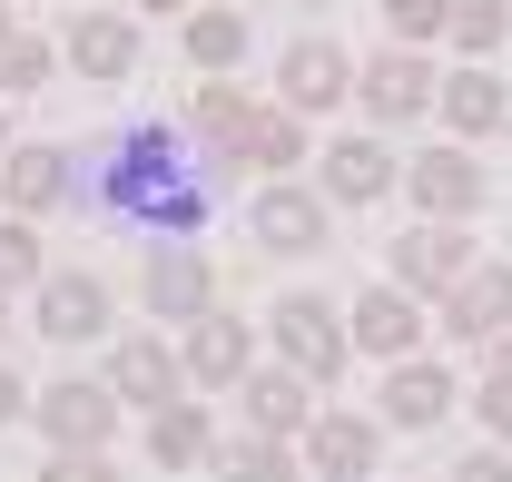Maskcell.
I'll list each match as a JSON object with an SVG mask.
<instances>
[{
    "mask_svg": "<svg viewBox=\"0 0 512 482\" xmlns=\"http://www.w3.org/2000/svg\"><path fill=\"white\" fill-rule=\"evenodd\" d=\"M109 207L138 217V227H168V237H188L197 217H207V178L178 168V148L158 138V128H138L119 148V168H109Z\"/></svg>",
    "mask_w": 512,
    "mask_h": 482,
    "instance_id": "6da1fadb",
    "label": "cell"
},
{
    "mask_svg": "<svg viewBox=\"0 0 512 482\" xmlns=\"http://www.w3.org/2000/svg\"><path fill=\"white\" fill-rule=\"evenodd\" d=\"M266 325H276V364H286V374H306V384H335V374H345V355H355L345 305H325V296H286Z\"/></svg>",
    "mask_w": 512,
    "mask_h": 482,
    "instance_id": "7a4b0ae2",
    "label": "cell"
},
{
    "mask_svg": "<svg viewBox=\"0 0 512 482\" xmlns=\"http://www.w3.org/2000/svg\"><path fill=\"white\" fill-rule=\"evenodd\" d=\"M138 305H148L158 325L217 315V266H207V246H158V256L138 266Z\"/></svg>",
    "mask_w": 512,
    "mask_h": 482,
    "instance_id": "3957f363",
    "label": "cell"
},
{
    "mask_svg": "<svg viewBox=\"0 0 512 482\" xmlns=\"http://www.w3.org/2000/svg\"><path fill=\"white\" fill-rule=\"evenodd\" d=\"M30 423L50 433V453H109L119 394L109 384H50V394H30Z\"/></svg>",
    "mask_w": 512,
    "mask_h": 482,
    "instance_id": "277c9868",
    "label": "cell"
},
{
    "mask_svg": "<svg viewBox=\"0 0 512 482\" xmlns=\"http://www.w3.org/2000/svg\"><path fill=\"white\" fill-rule=\"evenodd\" d=\"M325 187H296V178H276V187H256V207H247V227L266 256H325Z\"/></svg>",
    "mask_w": 512,
    "mask_h": 482,
    "instance_id": "5b68a950",
    "label": "cell"
},
{
    "mask_svg": "<svg viewBox=\"0 0 512 482\" xmlns=\"http://www.w3.org/2000/svg\"><path fill=\"white\" fill-rule=\"evenodd\" d=\"M355 99H365L375 128H404V119H424V109L444 99V79L414 60V50H375V60L355 69Z\"/></svg>",
    "mask_w": 512,
    "mask_h": 482,
    "instance_id": "8992f818",
    "label": "cell"
},
{
    "mask_svg": "<svg viewBox=\"0 0 512 482\" xmlns=\"http://www.w3.org/2000/svg\"><path fill=\"white\" fill-rule=\"evenodd\" d=\"M345 335H355V355H375V364H414L424 355V315H414V296H404L394 276L345 305Z\"/></svg>",
    "mask_w": 512,
    "mask_h": 482,
    "instance_id": "52a82bcc",
    "label": "cell"
},
{
    "mask_svg": "<svg viewBox=\"0 0 512 482\" xmlns=\"http://www.w3.org/2000/svg\"><path fill=\"white\" fill-rule=\"evenodd\" d=\"M463 276H473V246H463V227L424 217V227H404V237H394V286H404V296H453Z\"/></svg>",
    "mask_w": 512,
    "mask_h": 482,
    "instance_id": "ba28073f",
    "label": "cell"
},
{
    "mask_svg": "<svg viewBox=\"0 0 512 482\" xmlns=\"http://www.w3.org/2000/svg\"><path fill=\"white\" fill-rule=\"evenodd\" d=\"M276 89H286V109L296 119H316V109H335V99H355V60L335 50V40H286V60H276Z\"/></svg>",
    "mask_w": 512,
    "mask_h": 482,
    "instance_id": "9c48e42d",
    "label": "cell"
},
{
    "mask_svg": "<svg viewBox=\"0 0 512 482\" xmlns=\"http://www.w3.org/2000/svg\"><path fill=\"white\" fill-rule=\"evenodd\" d=\"M404 197H414L424 217H473V207H483V168H473V148L444 138V148L404 158Z\"/></svg>",
    "mask_w": 512,
    "mask_h": 482,
    "instance_id": "30bf717a",
    "label": "cell"
},
{
    "mask_svg": "<svg viewBox=\"0 0 512 482\" xmlns=\"http://www.w3.org/2000/svg\"><path fill=\"white\" fill-rule=\"evenodd\" d=\"M316 168H325V207H375V197L404 187V158H394L384 138H335Z\"/></svg>",
    "mask_w": 512,
    "mask_h": 482,
    "instance_id": "8fae6325",
    "label": "cell"
},
{
    "mask_svg": "<svg viewBox=\"0 0 512 482\" xmlns=\"http://www.w3.org/2000/svg\"><path fill=\"white\" fill-rule=\"evenodd\" d=\"M40 335H50V345L109 335V286H99L89 266H50V276H40Z\"/></svg>",
    "mask_w": 512,
    "mask_h": 482,
    "instance_id": "7c38bea8",
    "label": "cell"
},
{
    "mask_svg": "<svg viewBox=\"0 0 512 482\" xmlns=\"http://www.w3.org/2000/svg\"><path fill=\"white\" fill-rule=\"evenodd\" d=\"M178 384H188V364L168 355L158 335H119V345H109V394H119V404L168 414V404H178Z\"/></svg>",
    "mask_w": 512,
    "mask_h": 482,
    "instance_id": "4fadbf2b",
    "label": "cell"
},
{
    "mask_svg": "<svg viewBox=\"0 0 512 482\" xmlns=\"http://www.w3.org/2000/svg\"><path fill=\"white\" fill-rule=\"evenodd\" d=\"M69 69L79 79H128L138 69V10H79L69 20Z\"/></svg>",
    "mask_w": 512,
    "mask_h": 482,
    "instance_id": "5bb4252c",
    "label": "cell"
},
{
    "mask_svg": "<svg viewBox=\"0 0 512 482\" xmlns=\"http://www.w3.org/2000/svg\"><path fill=\"white\" fill-rule=\"evenodd\" d=\"M178 364H188V384H247L256 374V335L237 325V315H197Z\"/></svg>",
    "mask_w": 512,
    "mask_h": 482,
    "instance_id": "9a60e30c",
    "label": "cell"
},
{
    "mask_svg": "<svg viewBox=\"0 0 512 482\" xmlns=\"http://www.w3.org/2000/svg\"><path fill=\"white\" fill-rule=\"evenodd\" d=\"M375 443H384L375 414H316L306 423V463H316L325 482H365L375 473Z\"/></svg>",
    "mask_w": 512,
    "mask_h": 482,
    "instance_id": "2e32d148",
    "label": "cell"
},
{
    "mask_svg": "<svg viewBox=\"0 0 512 482\" xmlns=\"http://www.w3.org/2000/svg\"><path fill=\"white\" fill-rule=\"evenodd\" d=\"M453 414V374L444 364H394V374H384V423H394V433H434V423Z\"/></svg>",
    "mask_w": 512,
    "mask_h": 482,
    "instance_id": "e0dca14e",
    "label": "cell"
},
{
    "mask_svg": "<svg viewBox=\"0 0 512 482\" xmlns=\"http://www.w3.org/2000/svg\"><path fill=\"white\" fill-rule=\"evenodd\" d=\"M444 325L463 335V345H493V335L512 325V266H473V276L444 296Z\"/></svg>",
    "mask_w": 512,
    "mask_h": 482,
    "instance_id": "ac0fdd59",
    "label": "cell"
},
{
    "mask_svg": "<svg viewBox=\"0 0 512 482\" xmlns=\"http://www.w3.org/2000/svg\"><path fill=\"white\" fill-rule=\"evenodd\" d=\"M237 394H247V423L266 433V443H286V433H306V423H316V414H306V394H316V384H306V374H286V364H256Z\"/></svg>",
    "mask_w": 512,
    "mask_h": 482,
    "instance_id": "d6986e66",
    "label": "cell"
},
{
    "mask_svg": "<svg viewBox=\"0 0 512 482\" xmlns=\"http://www.w3.org/2000/svg\"><path fill=\"white\" fill-rule=\"evenodd\" d=\"M0 197H10V217H50L69 197V158L60 148H10L0 158Z\"/></svg>",
    "mask_w": 512,
    "mask_h": 482,
    "instance_id": "ffe728a7",
    "label": "cell"
},
{
    "mask_svg": "<svg viewBox=\"0 0 512 482\" xmlns=\"http://www.w3.org/2000/svg\"><path fill=\"white\" fill-rule=\"evenodd\" d=\"M434 109H444V128H453V138H483V128H512V89L493 79V69H453Z\"/></svg>",
    "mask_w": 512,
    "mask_h": 482,
    "instance_id": "44dd1931",
    "label": "cell"
},
{
    "mask_svg": "<svg viewBox=\"0 0 512 482\" xmlns=\"http://www.w3.org/2000/svg\"><path fill=\"white\" fill-rule=\"evenodd\" d=\"M188 128H197V138H207V148H217V168H237V148H247L256 109H247V99H237V89H227V79H207V89H197V99H188Z\"/></svg>",
    "mask_w": 512,
    "mask_h": 482,
    "instance_id": "7402d4cb",
    "label": "cell"
},
{
    "mask_svg": "<svg viewBox=\"0 0 512 482\" xmlns=\"http://www.w3.org/2000/svg\"><path fill=\"white\" fill-rule=\"evenodd\" d=\"M148 453H158L168 473L207 463V453H217V414H207V404H168V414H148Z\"/></svg>",
    "mask_w": 512,
    "mask_h": 482,
    "instance_id": "603a6c76",
    "label": "cell"
},
{
    "mask_svg": "<svg viewBox=\"0 0 512 482\" xmlns=\"http://www.w3.org/2000/svg\"><path fill=\"white\" fill-rule=\"evenodd\" d=\"M207 482H296V463H286V443H266V433H217Z\"/></svg>",
    "mask_w": 512,
    "mask_h": 482,
    "instance_id": "cb8c5ba5",
    "label": "cell"
},
{
    "mask_svg": "<svg viewBox=\"0 0 512 482\" xmlns=\"http://www.w3.org/2000/svg\"><path fill=\"white\" fill-rule=\"evenodd\" d=\"M237 168H306V119L276 99V109H256V128H247V148H237Z\"/></svg>",
    "mask_w": 512,
    "mask_h": 482,
    "instance_id": "d4e9b609",
    "label": "cell"
},
{
    "mask_svg": "<svg viewBox=\"0 0 512 482\" xmlns=\"http://www.w3.org/2000/svg\"><path fill=\"white\" fill-rule=\"evenodd\" d=\"M188 60L207 79H227V69L247 60V10H188Z\"/></svg>",
    "mask_w": 512,
    "mask_h": 482,
    "instance_id": "484cf974",
    "label": "cell"
},
{
    "mask_svg": "<svg viewBox=\"0 0 512 482\" xmlns=\"http://www.w3.org/2000/svg\"><path fill=\"white\" fill-rule=\"evenodd\" d=\"M384 30H394V50H414V40H434V30H453V0H375Z\"/></svg>",
    "mask_w": 512,
    "mask_h": 482,
    "instance_id": "4316f807",
    "label": "cell"
},
{
    "mask_svg": "<svg viewBox=\"0 0 512 482\" xmlns=\"http://www.w3.org/2000/svg\"><path fill=\"white\" fill-rule=\"evenodd\" d=\"M50 266H40V237H30V217H0V296L10 286H40Z\"/></svg>",
    "mask_w": 512,
    "mask_h": 482,
    "instance_id": "83f0119b",
    "label": "cell"
},
{
    "mask_svg": "<svg viewBox=\"0 0 512 482\" xmlns=\"http://www.w3.org/2000/svg\"><path fill=\"white\" fill-rule=\"evenodd\" d=\"M512 30V0H453V50H493Z\"/></svg>",
    "mask_w": 512,
    "mask_h": 482,
    "instance_id": "f1b7e54d",
    "label": "cell"
},
{
    "mask_svg": "<svg viewBox=\"0 0 512 482\" xmlns=\"http://www.w3.org/2000/svg\"><path fill=\"white\" fill-rule=\"evenodd\" d=\"M50 69H60V50H50V40H10V60H0V89L20 99V89H40Z\"/></svg>",
    "mask_w": 512,
    "mask_h": 482,
    "instance_id": "f546056e",
    "label": "cell"
},
{
    "mask_svg": "<svg viewBox=\"0 0 512 482\" xmlns=\"http://www.w3.org/2000/svg\"><path fill=\"white\" fill-rule=\"evenodd\" d=\"M473 414H483L493 443H512V384H503V374H483V384H473Z\"/></svg>",
    "mask_w": 512,
    "mask_h": 482,
    "instance_id": "4dcf8cb0",
    "label": "cell"
},
{
    "mask_svg": "<svg viewBox=\"0 0 512 482\" xmlns=\"http://www.w3.org/2000/svg\"><path fill=\"white\" fill-rule=\"evenodd\" d=\"M40 482H119V473H109V453H50Z\"/></svg>",
    "mask_w": 512,
    "mask_h": 482,
    "instance_id": "1f68e13d",
    "label": "cell"
},
{
    "mask_svg": "<svg viewBox=\"0 0 512 482\" xmlns=\"http://www.w3.org/2000/svg\"><path fill=\"white\" fill-rule=\"evenodd\" d=\"M453 482H512V463H503V453H463V463H453Z\"/></svg>",
    "mask_w": 512,
    "mask_h": 482,
    "instance_id": "d6a6232c",
    "label": "cell"
},
{
    "mask_svg": "<svg viewBox=\"0 0 512 482\" xmlns=\"http://www.w3.org/2000/svg\"><path fill=\"white\" fill-rule=\"evenodd\" d=\"M20 414H30V384H20V374L0 364V423H20Z\"/></svg>",
    "mask_w": 512,
    "mask_h": 482,
    "instance_id": "836d02e7",
    "label": "cell"
},
{
    "mask_svg": "<svg viewBox=\"0 0 512 482\" xmlns=\"http://www.w3.org/2000/svg\"><path fill=\"white\" fill-rule=\"evenodd\" d=\"M493 374H503V384H512V325H503V335H493Z\"/></svg>",
    "mask_w": 512,
    "mask_h": 482,
    "instance_id": "e575fe53",
    "label": "cell"
},
{
    "mask_svg": "<svg viewBox=\"0 0 512 482\" xmlns=\"http://www.w3.org/2000/svg\"><path fill=\"white\" fill-rule=\"evenodd\" d=\"M128 10H207V0H128Z\"/></svg>",
    "mask_w": 512,
    "mask_h": 482,
    "instance_id": "d590c367",
    "label": "cell"
},
{
    "mask_svg": "<svg viewBox=\"0 0 512 482\" xmlns=\"http://www.w3.org/2000/svg\"><path fill=\"white\" fill-rule=\"evenodd\" d=\"M10 40H20V30H10V10H0V60H10Z\"/></svg>",
    "mask_w": 512,
    "mask_h": 482,
    "instance_id": "8d00e7d4",
    "label": "cell"
},
{
    "mask_svg": "<svg viewBox=\"0 0 512 482\" xmlns=\"http://www.w3.org/2000/svg\"><path fill=\"white\" fill-rule=\"evenodd\" d=\"M0 158H10V119H0Z\"/></svg>",
    "mask_w": 512,
    "mask_h": 482,
    "instance_id": "74e56055",
    "label": "cell"
},
{
    "mask_svg": "<svg viewBox=\"0 0 512 482\" xmlns=\"http://www.w3.org/2000/svg\"><path fill=\"white\" fill-rule=\"evenodd\" d=\"M0 325H10V305H0Z\"/></svg>",
    "mask_w": 512,
    "mask_h": 482,
    "instance_id": "f35d334b",
    "label": "cell"
},
{
    "mask_svg": "<svg viewBox=\"0 0 512 482\" xmlns=\"http://www.w3.org/2000/svg\"><path fill=\"white\" fill-rule=\"evenodd\" d=\"M306 10H325V0H306Z\"/></svg>",
    "mask_w": 512,
    "mask_h": 482,
    "instance_id": "ab89813d",
    "label": "cell"
}]
</instances>
